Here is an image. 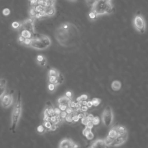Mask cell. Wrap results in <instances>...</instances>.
Masks as SVG:
<instances>
[{"instance_id": "cell-1", "label": "cell", "mask_w": 148, "mask_h": 148, "mask_svg": "<svg viewBox=\"0 0 148 148\" xmlns=\"http://www.w3.org/2000/svg\"><path fill=\"white\" fill-rule=\"evenodd\" d=\"M22 113V99L20 91H18L16 101L14 104L12 111L11 112L10 117V131L14 133L18 123L20 121Z\"/></svg>"}, {"instance_id": "cell-2", "label": "cell", "mask_w": 148, "mask_h": 148, "mask_svg": "<svg viewBox=\"0 0 148 148\" xmlns=\"http://www.w3.org/2000/svg\"><path fill=\"white\" fill-rule=\"evenodd\" d=\"M112 0H95L92 3L91 10L98 16L111 14L114 12Z\"/></svg>"}, {"instance_id": "cell-3", "label": "cell", "mask_w": 148, "mask_h": 148, "mask_svg": "<svg viewBox=\"0 0 148 148\" xmlns=\"http://www.w3.org/2000/svg\"><path fill=\"white\" fill-rule=\"evenodd\" d=\"M51 45L50 38L45 35L33 34L31 38V47L37 50H44L47 49Z\"/></svg>"}, {"instance_id": "cell-4", "label": "cell", "mask_w": 148, "mask_h": 148, "mask_svg": "<svg viewBox=\"0 0 148 148\" xmlns=\"http://www.w3.org/2000/svg\"><path fill=\"white\" fill-rule=\"evenodd\" d=\"M133 24L138 32L140 34L145 33L146 31V22L140 12H138L135 14L133 20Z\"/></svg>"}, {"instance_id": "cell-5", "label": "cell", "mask_w": 148, "mask_h": 148, "mask_svg": "<svg viewBox=\"0 0 148 148\" xmlns=\"http://www.w3.org/2000/svg\"><path fill=\"white\" fill-rule=\"evenodd\" d=\"M113 113L111 106H107L102 114V121L106 127H109L113 121Z\"/></svg>"}, {"instance_id": "cell-6", "label": "cell", "mask_w": 148, "mask_h": 148, "mask_svg": "<svg viewBox=\"0 0 148 148\" xmlns=\"http://www.w3.org/2000/svg\"><path fill=\"white\" fill-rule=\"evenodd\" d=\"M13 102V94L9 92H6L1 98V105L4 109L10 108Z\"/></svg>"}, {"instance_id": "cell-7", "label": "cell", "mask_w": 148, "mask_h": 148, "mask_svg": "<svg viewBox=\"0 0 148 148\" xmlns=\"http://www.w3.org/2000/svg\"><path fill=\"white\" fill-rule=\"evenodd\" d=\"M58 148H80L79 146L71 138H64L61 139L58 146Z\"/></svg>"}, {"instance_id": "cell-8", "label": "cell", "mask_w": 148, "mask_h": 148, "mask_svg": "<svg viewBox=\"0 0 148 148\" xmlns=\"http://www.w3.org/2000/svg\"><path fill=\"white\" fill-rule=\"evenodd\" d=\"M128 138V132L125 133L124 135H118L113 140L111 146L113 147H117L119 146L122 145L123 143H124Z\"/></svg>"}, {"instance_id": "cell-9", "label": "cell", "mask_w": 148, "mask_h": 148, "mask_svg": "<svg viewBox=\"0 0 148 148\" xmlns=\"http://www.w3.org/2000/svg\"><path fill=\"white\" fill-rule=\"evenodd\" d=\"M33 18H29L28 19L25 20L21 23V27L22 29H25L29 30L33 34L34 32V20L32 19Z\"/></svg>"}, {"instance_id": "cell-10", "label": "cell", "mask_w": 148, "mask_h": 148, "mask_svg": "<svg viewBox=\"0 0 148 148\" xmlns=\"http://www.w3.org/2000/svg\"><path fill=\"white\" fill-rule=\"evenodd\" d=\"M43 114L47 115L50 117L55 115V108H54L52 103L50 101H47L46 103Z\"/></svg>"}, {"instance_id": "cell-11", "label": "cell", "mask_w": 148, "mask_h": 148, "mask_svg": "<svg viewBox=\"0 0 148 148\" xmlns=\"http://www.w3.org/2000/svg\"><path fill=\"white\" fill-rule=\"evenodd\" d=\"M104 139H98L93 141L88 146V148H108Z\"/></svg>"}, {"instance_id": "cell-12", "label": "cell", "mask_w": 148, "mask_h": 148, "mask_svg": "<svg viewBox=\"0 0 148 148\" xmlns=\"http://www.w3.org/2000/svg\"><path fill=\"white\" fill-rule=\"evenodd\" d=\"M8 81L5 78H0V99L5 94L6 90Z\"/></svg>"}, {"instance_id": "cell-13", "label": "cell", "mask_w": 148, "mask_h": 148, "mask_svg": "<svg viewBox=\"0 0 148 148\" xmlns=\"http://www.w3.org/2000/svg\"><path fill=\"white\" fill-rule=\"evenodd\" d=\"M71 101H72L71 98H68L66 95L60 97V98L58 99V101H57L58 105H64V106H66L68 107L69 106V103Z\"/></svg>"}, {"instance_id": "cell-14", "label": "cell", "mask_w": 148, "mask_h": 148, "mask_svg": "<svg viewBox=\"0 0 148 148\" xmlns=\"http://www.w3.org/2000/svg\"><path fill=\"white\" fill-rule=\"evenodd\" d=\"M36 61L37 64L41 67H44L47 64V59L45 56L40 54H39L36 56Z\"/></svg>"}, {"instance_id": "cell-15", "label": "cell", "mask_w": 148, "mask_h": 148, "mask_svg": "<svg viewBox=\"0 0 148 148\" xmlns=\"http://www.w3.org/2000/svg\"><path fill=\"white\" fill-rule=\"evenodd\" d=\"M46 16H52L55 14L56 12V10L54 8V6L52 5L49 7H46L45 8V10H44Z\"/></svg>"}, {"instance_id": "cell-16", "label": "cell", "mask_w": 148, "mask_h": 148, "mask_svg": "<svg viewBox=\"0 0 148 148\" xmlns=\"http://www.w3.org/2000/svg\"><path fill=\"white\" fill-rule=\"evenodd\" d=\"M121 87V83L119 80H114L111 83V88L114 91H117L120 90Z\"/></svg>"}, {"instance_id": "cell-17", "label": "cell", "mask_w": 148, "mask_h": 148, "mask_svg": "<svg viewBox=\"0 0 148 148\" xmlns=\"http://www.w3.org/2000/svg\"><path fill=\"white\" fill-rule=\"evenodd\" d=\"M118 136V134L116 130V127H113L111 128V130L109 131L108 135V137L110 138V139L114 140L117 136Z\"/></svg>"}, {"instance_id": "cell-18", "label": "cell", "mask_w": 148, "mask_h": 148, "mask_svg": "<svg viewBox=\"0 0 148 148\" xmlns=\"http://www.w3.org/2000/svg\"><path fill=\"white\" fill-rule=\"evenodd\" d=\"M20 35L23 36L25 38H32L33 36V33L29 31V30L25 29H22L20 32Z\"/></svg>"}, {"instance_id": "cell-19", "label": "cell", "mask_w": 148, "mask_h": 148, "mask_svg": "<svg viewBox=\"0 0 148 148\" xmlns=\"http://www.w3.org/2000/svg\"><path fill=\"white\" fill-rule=\"evenodd\" d=\"M60 72L57 69L54 68H50L48 71V76H57L60 74Z\"/></svg>"}, {"instance_id": "cell-20", "label": "cell", "mask_w": 148, "mask_h": 148, "mask_svg": "<svg viewBox=\"0 0 148 148\" xmlns=\"http://www.w3.org/2000/svg\"><path fill=\"white\" fill-rule=\"evenodd\" d=\"M116 130L118 134V135H124L125 133L127 132V131L126 130V128L122 126V125H119V126H116Z\"/></svg>"}, {"instance_id": "cell-21", "label": "cell", "mask_w": 148, "mask_h": 148, "mask_svg": "<svg viewBox=\"0 0 148 148\" xmlns=\"http://www.w3.org/2000/svg\"><path fill=\"white\" fill-rule=\"evenodd\" d=\"M57 86H56V84H54L53 83H49V84L47 85V89L50 93L54 92L57 89Z\"/></svg>"}, {"instance_id": "cell-22", "label": "cell", "mask_w": 148, "mask_h": 148, "mask_svg": "<svg viewBox=\"0 0 148 148\" xmlns=\"http://www.w3.org/2000/svg\"><path fill=\"white\" fill-rule=\"evenodd\" d=\"M47 130H46V128L45 127V126L43 125V124H40L39 125L37 128H36V131L38 132V134H44L45 132H46Z\"/></svg>"}, {"instance_id": "cell-23", "label": "cell", "mask_w": 148, "mask_h": 148, "mask_svg": "<svg viewBox=\"0 0 148 148\" xmlns=\"http://www.w3.org/2000/svg\"><path fill=\"white\" fill-rule=\"evenodd\" d=\"M34 8H35V10L37 13L42 12L45 10V7L43 6L40 5V4H38V3L34 6Z\"/></svg>"}, {"instance_id": "cell-24", "label": "cell", "mask_w": 148, "mask_h": 148, "mask_svg": "<svg viewBox=\"0 0 148 148\" xmlns=\"http://www.w3.org/2000/svg\"><path fill=\"white\" fill-rule=\"evenodd\" d=\"M87 98H88V96L86 94H82V95H80V96H79V97L77 98L76 102H81L82 101H86L87 99Z\"/></svg>"}, {"instance_id": "cell-25", "label": "cell", "mask_w": 148, "mask_h": 148, "mask_svg": "<svg viewBox=\"0 0 148 148\" xmlns=\"http://www.w3.org/2000/svg\"><path fill=\"white\" fill-rule=\"evenodd\" d=\"M51 122L50 121H43V125L45 126V127L46 128V130L48 131H50L52 125H53V123H51Z\"/></svg>"}, {"instance_id": "cell-26", "label": "cell", "mask_w": 148, "mask_h": 148, "mask_svg": "<svg viewBox=\"0 0 148 148\" xmlns=\"http://www.w3.org/2000/svg\"><path fill=\"white\" fill-rule=\"evenodd\" d=\"M88 17L89 18L92 20H95L97 18V17H98V15L93 11L91 10V12L89 13L88 14Z\"/></svg>"}, {"instance_id": "cell-27", "label": "cell", "mask_w": 148, "mask_h": 148, "mask_svg": "<svg viewBox=\"0 0 148 148\" xmlns=\"http://www.w3.org/2000/svg\"><path fill=\"white\" fill-rule=\"evenodd\" d=\"M91 102H92V105L94 106H97L99 105V103H101V101L100 99L99 98H94L93 99H92L91 100Z\"/></svg>"}, {"instance_id": "cell-28", "label": "cell", "mask_w": 148, "mask_h": 148, "mask_svg": "<svg viewBox=\"0 0 148 148\" xmlns=\"http://www.w3.org/2000/svg\"><path fill=\"white\" fill-rule=\"evenodd\" d=\"M21 27V24L18 21H13L12 23V27L13 29H18Z\"/></svg>"}, {"instance_id": "cell-29", "label": "cell", "mask_w": 148, "mask_h": 148, "mask_svg": "<svg viewBox=\"0 0 148 148\" xmlns=\"http://www.w3.org/2000/svg\"><path fill=\"white\" fill-rule=\"evenodd\" d=\"M29 15L30 16L32 17V18H35L37 12H36L34 7H31L29 10Z\"/></svg>"}, {"instance_id": "cell-30", "label": "cell", "mask_w": 148, "mask_h": 148, "mask_svg": "<svg viewBox=\"0 0 148 148\" xmlns=\"http://www.w3.org/2000/svg\"><path fill=\"white\" fill-rule=\"evenodd\" d=\"M104 140H105V143H106L108 146H111V145H112V143H113V140H114L110 139V138H109V137H108V136H107Z\"/></svg>"}, {"instance_id": "cell-31", "label": "cell", "mask_w": 148, "mask_h": 148, "mask_svg": "<svg viewBox=\"0 0 148 148\" xmlns=\"http://www.w3.org/2000/svg\"><path fill=\"white\" fill-rule=\"evenodd\" d=\"M10 14V10L9 8H4L2 10V14L5 16H8Z\"/></svg>"}, {"instance_id": "cell-32", "label": "cell", "mask_w": 148, "mask_h": 148, "mask_svg": "<svg viewBox=\"0 0 148 148\" xmlns=\"http://www.w3.org/2000/svg\"><path fill=\"white\" fill-rule=\"evenodd\" d=\"M91 129H92V128L86 126V127L84 128V129L83 130V132H82V133H83V135L85 136L88 133H89L91 131Z\"/></svg>"}, {"instance_id": "cell-33", "label": "cell", "mask_w": 148, "mask_h": 148, "mask_svg": "<svg viewBox=\"0 0 148 148\" xmlns=\"http://www.w3.org/2000/svg\"><path fill=\"white\" fill-rule=\"evenodd\" d=\"M91 121L92 122L94 125H98L99 123L100 120H99V118L98 116H95V117H94V118H93V119Z\"/></svg>"}, {"instance_id": "cell-34", "label": "cell", "mask_w": 148, "mask_h": 148, "mask_svg": "<svg viewBox=\"0 0 148 148\" xmlns=\"http://www.w3.org/2000/svg\"><path fill=\"white\" fill-rule=\"evenodd\" d=\"M81 121H82V123L83 124L86 125L90 121V120H89L88 118L87 117V116H85L83 118H82V119H81Z\"/></svg>"}, {"instance_id": "cell-35", "label": "cell", "mask_w": 148, "mask_h": 148, "mask_svg": "<svg viewBox=\"0 0 148 148\" xmlns=\"http://www.w3.org/2000/svg\"><path fill=\"white\" fill-rule=\"evenodd\" d=\"M23 44L26 46H30L31 44V38H25Z\"/></svg>"}, {"instance_id": "cell-36", "label": "cell", "mask_w": 148, "mask_h": 148, "mask_svg": "<svg viewBox=\"0 0 148 148\" xmlns=\"http://www.w3.org/2000/svg\"><path fill=\"white\" fill-rule=\"evenodd\" d=\"M44 16H46L45 15V12H39V13H37L35 18H40Z\"/></svg>"}, {"instance_id": "cell-37", "label": "cell", "mask_w": 148, "mask_h": 148, "mask_svg": "<svg viewBox=\"0 0 148 148\" xmlns=\"http://www.w3.org/2000/svg\"><path fill=\"white\" fill-rule=\"evenodd\" d=\"M85 136L88 140H91L94 138V134L92 132V131H91L89 133H88Z\"/></svg>"}, {"instance_id": "cell-38", "label": "cell", "mask_w": 148, "mask_h": 148, "mask_svg": "<svg viewBox=\"0 0 148 148\" xmlns=\"http://www.w3.org/2000/svg\"><path fill=\"white\" fill-rule=\"evenodd\" d=\"M39 0H29V3L31 7H34L38 4Z\"/></svg>"}, {"instance_id": "cell-39", "label": "cell", "mask_w": 148, "mask_h": 148, "mask_svg": "<svg viewBox=\"0 0 148 148\" xmlns=\"http://www.w3.org/2000/svg\"><path fill=\"white\" fill-rule=\"evenodd\" d=\"M25 38H24L23 36H21V35H20L18 37V42L21 43V44H23L24 40H25Z\"/></svg>"}, {"instance_id": "cell-40", "label": "cell", "mask_w": 148, "mask_h": 148, "mask_svg": "<svg viewBox=\"0 0 148 148\" xmlns=\"http://www.w3.org/2000/svg\"><path fill=\"white\" fill-rule=\"evenodd\" d=\"M93 125H94V124H93L92 122L91 121H90L87 124V125H86V126H87V127H90V128H92L93 127Z\"/></svg>"}, {"instance_id": "cell-41", "label": "cell", "mask_w": 148, "mask_h": 148, "mask_svg": "<svg viewBox=\"0 0 148 148\" xmlns=\"http://www.w3.org/2000/svg\"><path fill=\"white\" fill-rule=\"evenodd\" d=\"M88 107L87 106H81V110H82V112H86L87 110L88 109Z\"/></svg>"}, {"instance_id": "cell-42", "label": "cell", "mask_w": 148, "mask_h": 148, "mask_svg": "<svg viewBox=\"0 0 148 148\" xmlns=\"http://www.w3.org/2000/svg\"><path fill=\"white\" fill-rule=\"evenodd\" d=\"M65 95H66V97H68V98H71V97H72V92H71V91H67V92H66V94H65Z\"/></svg>"}, {"instance_id": "cell-43", "label": "cell", "mask_w": 148, "mask_h": 148, "mask_svg": "<svg viewBox=\"0 0 148 148\" xmlns=\"http://www.w3.org/2000/svg\"><path fill=\"white\" fill-rule=\"evenodd\" d=\"M86 106H87L88 108H91V107H92L93 105H92V103L91 101H88L87 103V105H86Z\"/></svg>"}, {"instance_id": "cell-44", "label": "cell", "mask_w": 148, "mask_h": 148, "mask_svg": "<svg viewBox=\"0 0 148 148\" xmlns=\"http://www.w3.org/2000/svg\"><path fill=\"white\" fill-rule=\"evenodd\" d=\"M87 117L88 118V119H89V120L90 121H92V120L93 119V118H94V116L92 115V114H88L87 116Z\"/></svg>"}, {"instance_id": "cell-45", "label": "cell", "mask_w": 148, "mask_h": 148, "mask_svg": "<svg viewBox=\"0 0 148 148\" xmlns=\"http://www.w3.org/2000/svg\"><path fill=\"white\" fill-rule=\"evenodd\" d=\"M41 1H47V2H49V1H53V2H54V0H41Z\"/></svg>"}]
</instances>
